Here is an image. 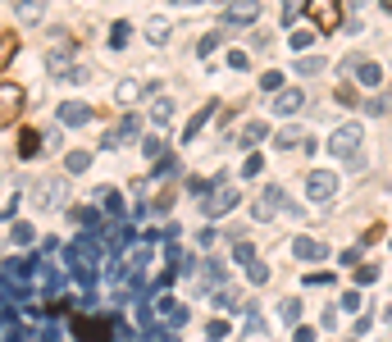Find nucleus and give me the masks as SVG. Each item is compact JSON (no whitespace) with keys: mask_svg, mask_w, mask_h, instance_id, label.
<instances>
[{"mask_svg":"<svg viewBox=\"0 0 392 342\" xmlns=\"http://www.w3.org/2000/svg\"><path fill=\"white\" fill-rule=\"evenodd\" d=\"M23 101H27V96H23V87H18V83H0V128L23 114Z\"/></svg>","mask_w":392,"mask_h":342,"instance_id":"obj_1","label":"nucleus"},{"mask_svg":"<svg viewBox=\"0 0 392 342\" xmlns=\"http://www.w3.org/2000/svg\"><path fill=\"white\" fill-rule=\"evenodd\" d=\"M305 9H310V18H315L320 32H333V28L342 23V9L338 5H324V0H320V5H305Z\"/></svg>","mask_w":392,"mask_h":342,"instance_id":"obj_2","label":"nucleus"},{"mask_svg":"<svg viewBox=\"0 0 392 342\" xmlns=\"http://www.w3.org/2000/svg\"><path fill=\"white\" fill-rule=\"evenodd\" d=\"M87 119H91V110H87V105H78V101L60 105V123H87Z\"/></svg>","mask_w":392,"mask_h":342,"instance_id":"obj_3","label":"nucleus"},{"mask_svg":"<svg viewBox=\"0 0 392 342\" xmlns=\"http://www.w3.org/2000/svg\"><path fill=\"white\" fill-rule=\"evenodd\" d=\"M37 146H42V133H37V128H23V133H18V155H23V160H32Z\"/></svg>","mask_w":392,"mask_h":342,"instance_id":"obj_4","label":"nucleus"},{"mask_svg":"<svg viewBox=\"0 0 392 342\" xmlns=\"http://www.w3.org/2000/svg\"><path fill=\"white\" fill-rule=\"evenodd\" d=\"M18 55V32H0V68Z\"/></svg>","mask_w":392,"mask_h":342,"instance_id":"obj_5","label":"nucleus"},{"mask_svg":"<svg viewBox=\"0 0 392 342\" xmlns=\"http://www.w3.org/2000/svg\"><path fill=\"white\" fill-rule=\"evenodd\" d=\"M32 283L37 288H55V269L51 265H32Z\"/></svg>","mask_w":392,"mask_h":342,"instance_id":"obj_6","label":"nucleus"},{"mask_svg":"<svg viewBox=\"0 0 392 342\" xmlns=\"http://www.w3.org/2000/svg\"><path fill=\"white\" fill-rule=\"evenodd\" d=\"M46 68H51L55 78H60V73H69V55H64V51H55L51 60H46Z\"/></svg>","mask_w":392,"mask_h":342,"instance_id":"obj_7","label":"nucleus"},{"mask_svg":"<svg viewBox=\"0 0 392 342\" xmlns=\"http://www.w3.org/2000/svg\"><path fill=\"white\" fill-rule=\"evenodd\" d=\"M18 18H27V23H37V18H42V5H32V0H23V5H18Z\"/></svg>","mask_w":392,"mask_h":342,"instance_id":"obj_8","label":"nucleus"},{"mask_svg":"<svg viewBox=\"0 0 392 342\" xmlns=\"http://www.w3.org/2000/svg\"><path fill=\"white\" fill-rule=\"evenodd\" d=\"M14 242L27 247V242H32V224H14Z\"/></svg>","mask_w":392,"mask_h":342,"instance_id":"obj_9","label":"nucleus"},{"mask_svg":"<svg viewBox=\"0 0 392 342\" xmlns=\"http://www.w3.org/2000/svg\"><path fill=\"white\" fill-rule=\"evenodd\" d=\"M87 164H91V155H87V151H73V155H69V169H73V173L87 169Z\"/></svg>","mask_w":392,"mask_h":342,"instance_id":"obj_10","label":"nucleus"},{"mask_svg":"<svg viewBox=\"0 0 392 342\" xmlns=\"http://www.w3.org/2000/svg\"><path fill=\"white\" fill-rule=\"evenodd\" d=\"M137 92H141L137 83H123V87H119V101H132V96H137Z\"/></svg>","mask_w":392,"mask_h":342,"instance_id":"obj_11","label":"nucleus"}]
</instances>
